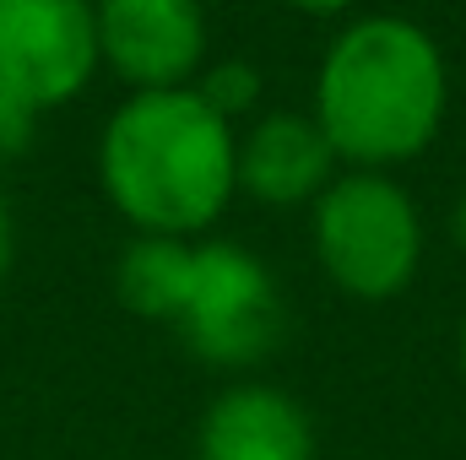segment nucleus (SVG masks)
I'll return each instance as SVG.
<instances>
[{
    "mask_svg": "<svg viewBox=\"0 0 466 460\" xmlns=\"http://www.w3.org/2000/svg\"><path fill=\"white\" fill-rule=\"evenodd\" d=\"M238 130L196 87L130 93L98 135L104 195L136 233L201 238L238 195Z\"/></svg>",
    "mask_w": 466,
    "mask_h": 460,
    "instance_id": "obj_1",
    "label": "nucleus"
},
{
    "mask_svg": "<svg viewBox=\"0 0 466 460\" xmlns=\"http://www.w3.org/2000/svg\"><path fill=\"white\" fill-rule=\"evenodd\" d=\"M451 109V71L440 44L412 16L348 22L315 71V125L342 168L390 174L434 146Z\"/></svg>",
    "mask_w": 466,
    "mask_h": 460,
    "instance_id": "obj_2",
    "label": "nucleus"
},
{
    "mask_svg": "<svg viewBox=\"0 0 466 460\" xmlns=\"http://www.w3.org/2000/svg\"><path fill=\"white\" fill-rule=\"evenodd\" d=\"M309 233L326 282L363 304L401 298L423 265V217L412 195L374 168H342L309 206Z\"/></svg>",
    "mask_w": 466,
    "mask_h": 460,
    "instance_id": "obj_3",
    "label": "nucleus"
},
{
    "mask_svg": "<svg viewBox=\"0 0 466 460\" xmlns=\"http://www.w3.org/2000/svg\"><path fill=\"white\" fill-rule=\"evenodd\" d=\"M174 331L212 368H255L282 346L288 298L266 260H255L244 244L201 238Z\"/></svg>",
    "mask_w": 466,
    "mask_h": 460,
    "instance_id": "obj_4",
    "label": "nucleus"
},
{
    "mask_svg": "<svg viewBox=\"0 0 466 460\" xmlns=\"http://www.w3.org/2000/svg\"><path fill=\"white\" fill-rule=\"evenodd\" d=\"M98 0H0V93L60 109L98 76Z\"/></svg>",
    "mask_w": 466,
    "mask_h": 460,
    "instance_id": "obj_5",
    "label": "nucleus"
},
{
    "mask_svg": "<svg viewBox=\"0 0 466 460\" xmlns=\"http://www.w3.org/2000/svg\"><path fill=\"white\" fill-rule=\"evenodd\" d=\"M98 60L136 93L190 87L207 71L201 0H98Z\"/></svg>",
    "mask_w": 466,
    "mask_h": 460,
    "instance_id": "obj_6",
    "label": "nucleus"
},
{
    "mask_svg": "<svg viewBox=\"0 0 466 460\" xmlns=\"http://www.w3.org/2000/svg\"><path fill=\"white\" fill-rule=\"evenodd\" d=\"M337 174H342V157L326 141V130L315 125V115H293V109L260 115L233 146L238 190L277 212L315 206Z\"/></svg>",
    "mask_w": 466,
    "mask_h": 460,
    "instance_id": "obj_7",
    "label": "nucleus"
},
{
    "mask_svg": "<svg viewBox=\"0 0 466 460\" xmlns=\"http://www.w3.org/2000/svg\"><path fill=\"white\" fill-rule=\"evenodd\" d=\"M201 460H315L320 439L309 412L277 385H228L201 417Z\"/></svg>",
    "mask_w": 466,
    "mask_h": 460,
    "instance_id": "obj_8",
    "label": "nucleus"
},
{
    "mask_svg": "<svg viewBox=\"0 0 466 460\" xmlns=\"http://www.w3.org/2000/svg\"><path fill=\"white\" fill-rule=\"evenodd\" d=\"M190 265H196V244L190 238H157V233H136L125 244L115 265V293L119 304L141 320L174 325L185 287H190Z\"/></svg>",
    "mask_w": 466,
    "mask_h": 460,
    "instance_id": "obj_9",
    "label": "nucleus"
},
{
    "mask_svg": "<svg viewBox=\"0 0 466 460\" xmlns=\"http://www.w3.org/2000/svg\"><path fill=\"white\" fill-rule=\"evenodd\" d=\"M218 115L233 125V115H244V109H255V98H260V76L244 65V60H218V65H207L196 82H190Z\"/></svg>",
    "mask_w": 466,
    "mask_h": 460,
    "instance_id": "obj_10",
    "label": "nucleus"
},
{
    "mask_svg": "<svg viewBox=\"0 0 466 460\" xmlns=\"http://www.w3.org/2000/svg\"><path fill=\"white\" fill-rule=\"evenodd\" d=\"M11 249H16V228H11V206H5V195H0V282H5V271H11Z\"/></svg>",
    "mask_w": 466,
    "mask_h": 460,
    "instance_id": "obj_11",
    "label": "nucleus"
},
{
    "mask_svg": "<svg viewBox=\"0 0 466 460\" xmlns=\"http://www.w3.org/2000/svg\"><path fill=\"white\" fill-rule=\"evenodd\" d=\"M288 5H293V11H309V16H342L358 0H288Z\"/></svg>",
    "mask_w": 466,
    "mask_h": 460,
    "instance_id": "obj_12",
    "label": "nucleus"
},
{
    "mask_svg": "<svg viewBox=\"0 0 466 460\" xmlns=\"http://www.w3.org/2000/svg\"><path fill=\"white\" fill-rule=\"evenodd\" d=\"M451 238H456V249L466 255V190H461V201H456V212H451Z\"/></svg>",
    "mask_w": 466,
    "mask_h": 460,
    "instance_id": "obj_13",
    "label": "nucleus"
},
{
    "mask_svg": "<svg viewBox=\"0 0 466 460\" xmlns=\"http://www.w3.org/2000/svg\"><path fill=\"white\" fill-rule=\"evenodd\" d=\"M456 363H461V374H466V315H461V331H456Z\"/></svg>",
    "mask_w": 466,
    "mask_h": 460,
    "instance_id": "obj_14",
    "label": "nucleus"
}]
</instances>
